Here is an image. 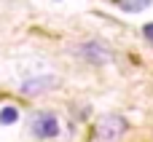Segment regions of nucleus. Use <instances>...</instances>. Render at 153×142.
<instances>
[{
    "instance_id": "f257e3e1",
    "label": "nucleus",
    "mask_w": 153,
    "mask_h": 142,
    "mask_svg": "<svg viewBox=\"0 0 153 142\" xmlns=\"http://www.w3.org/2000/svg\"><path fill=\"white\" fill-rule=\"evenodd\" d=\"M126 132V121L121 115H105L97 124V140L100 142H118Z\"/></svg>"
},
{
    "instance_id": "f03ea898",
    "label": "nucleus",
    "mask_w": 153,
    "mask_h": 142,
    "mask_svg": "<svg viewBox=\"0 0 153 142\" xmlns=\"http://www.w3.org/2000/svg\"><path fill=\"white\" fill-rule=\"evenodd\" d=\"M30 129H32V134H35V137L48 140V137H56V134H59V121H56L51 113H38V115L32 118Z\"/></svg>"
},
{
    "instance_id": "7ed1b4c3",
    "label": "nucleus",
    "mask_w": 153,
    "mask_h": 142,
    "mask_svg": "<svg viewBox=\"0 0 153 142\" xmlns=\"http://www.w3.org/2000/svg\"><path fill=\"white\" fill-rule=\"evenodd\" d=\"M54 86H56V78H54V75H40V78H32V81H24V83H22V91H24L27 97H35V94L48 91V89H54Z\"/></svg>"
},
{
    "instance_id": "20e7f679",
    "label": "nucleus",
    "mask_w": 153,
    "mask_h": 142,
    "mask_svg": "<svg viewBox=\"0 0 153 142\" xmlns=\"http://www.w3.org/2000/svg\"><path fill=\"white\" fill-rule=\"evenodd\" d=\"M78 54H81L83 59H89V62H97V64H102V62H108V59H110L108 48H102L100 43H86V46H81V48H78Z\"/></svg>"
},
{
    "instance_id": "39448f33",
    "label": "nucleus",
    "mask_w": 153,
    "mask_h": 142,
    "mask_svg": "<svg viewBox=\"0 0 153 142\" xmlns=\"http://www.w3.org/2000/svg\"><path fill=\"white\" fill-rule=\"evenodd\" d=\"M151 3H153V0H116V5H118L121 11H129V13H140V11H145Z\"/></svg>"
},
{
    "instance_id": "423d86ee",
    "label": "nucleus",
    "mask_w": 153,
    "mask_h": 142,
    "mask_svg": "<svg viewBox=\"0 0 153 142\" xmlns=\"http://www.w3.org/2000/svg\"><path fill=\"white\" fill-rule=\"evenodd\" d=\"M16 118H19L16 107H3V110H0V124H5V126H8V124H13Z\"/></svg>"
},
{
    "instance_id": "0eeeda50",
    "label": "nucleus",
    "mask_w": 153,
    "mask_h": 142,
    "mask_svg": "<svg viewBox=\"0 0 153 142\" xmlns=\"http://www.w3.org/2000/svg\"><path fill=\"white\" fill-rule=\"evenodd\" d=\"M143 35H145V38L151 40V46H153V21H151V24H145V27H143Z\"/></svg>"
}]
</instances>
